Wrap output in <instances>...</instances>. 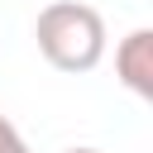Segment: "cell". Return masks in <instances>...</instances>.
<instances>
[{
  "label": "cell",
  "mask_w": 153,
  "mask_h": 153,
  "mask_svg": "<svg viewBox=\"0 0 153 153\" xmlns=\"http://www.w3.org/2000/svg\"><path fill=\"white\" fill-rule=\"evenodd\" d=\"M38 53L57 67V72H91L105 57V19L100 10L81 5V0H53L48 10H38L33 24Z\"/></svg>",
  "instance_id": "1"
},
{
  "label": "cell",
  "mask_w": 153,
  "mask_h": 153,
  "mask_svg": "<svg viewBox=\"0 0 153 153\" xmlns=\"http://www.w3.org/2000/svg\"><path fill=\"white\" fill-rule=\"evenodd\" d=\"M115 76L139 100H153V29H134L115 48Z\"/></svg>",
  "instance_id": "2"
},
{
  "label": "cell",
  "mask_w": 153,
  "mask_h": 153,
  "mask_svg": "<svg viewBox=\"0 0 153 153\" xmlns=\"http://www.w3.org/2000/svg\"><path fill=\"white\" fill-rule=\"evenodd\" d=\"M0 153H29V143L19 139V129H14L5 115H0Z\"/></svg>",
  "instance_id": "3"
},
{
  "label": "cell",
  "mask_w": 153,
  "mask_h": 153,
  "mask_svg": "<svg viewBox=\"0 0 153 153\" xmlns=\"http://www.w3.org/2000/svg\"><path fill=\"white\" fill-rule=\"evenodd\" d=\"M67 153H100V148H67Z\"/></svg>",
  "instance_id": "4"
}]
</instances>
